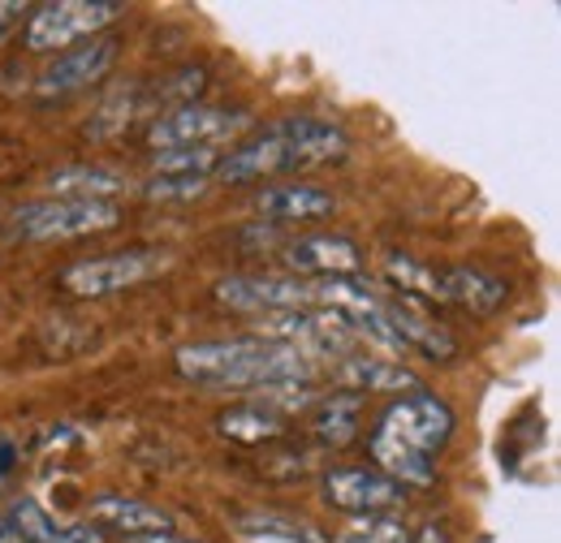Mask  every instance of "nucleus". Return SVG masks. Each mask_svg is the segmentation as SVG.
I'll list each match as a JSON object with an SVG mask.
<instances>
[{
  "label": "nucleus",
  "mask_w": 561,
  "mask_h": 543,
  "mask_svg": "<svg viewBox=\"0 0 561 543\" xmlns=\"http://www.w3.org/2000/svg\"><path fill=\"white\" fill-rule=\"evenodd\" d=\"M91 522L104 527V531L130 535V540L173 531V518L160 505H147L139 496H100V500H91Z\"/></svg>",
  "instance_id": "obj_14"
},
{
  "label": "nucleus",
  "mask_w": 561,
  "mask_h": 543,
  "mask_svg": "<svg viewBox=\"0 0 561 543\" xmlns=\"http://www.w3.org/2000/svg\"><path fill=\"white\" fill-rule=\"evenodd\" d=\"M117 18H122L117 0H48L31 9L22 44L31 53H70L73 44H87Z\"/></svg>",
  "instance_id": "obj_4"
},
{
  "label": "nucleus",
  "mask_w": 561,
  "mask_h": 543,
  "mask_svg": "<svg viewBox=\"0 0 561 543\" xmlns=\"http://www.w3.org/2000/svg\"><path fill=\"white\" fill-rule=\"evenodd\" d=\"M242 108H211V104H173L147 130L151 151H191V147H220L225 138L247 130Z\"/></svg>",
  "instance_id": "obj_6"
},
{
  "label": "nucleus",
  "mask_w": 561,
  "mask_h": 543,
  "mask_svg": "<svg viewBox=\"0 0 561 543\" xmlns=\"http://www.w3.org/2000/svg\"><path fill=\"white\" fill-rule=\"evenodd\" d=\"M311 414V431L320 444H333V449H346L354 444L358 427H363V397L354 393H333V397H316Z\"/></svg>",
  "instance_id": "obj_17"
},
{
  "label": "nucleus",
  "mask_w": 561,
  "mask_h": 543,
  "mask_svg": "<svg viewBox=\"0 0 561 543\" xmlns=\"http://www.w3.org/2000/svg\"><path fill=\"white\" fill-rule=\"evenodd\" d=\"M208 190V177H151L142 186V199L151 204H191Z\"/></svg>",
  "instance_id": "obj_22"
},
{
  "label": "nucleus",
  "mask_w": 561,
  "mask_h": 543,
  "mask_svg": "<svg viewBox=\"0 0 561 543\" xmlns=\"http://www.w3.org/2000/svg\"><path fill=\"white\" fill-rule=\"evenodd\" d=\"M18 466H22V449H18V440L0 436V487H9V478L18 475Z\"/></svg>",
  "instance_id": "obj_24"
},
{
  "label": "nucleus",
  "mask_w": 561,
  "mask_h": 543,
  "mask_svg": "<svg viewBox=\"0 0 561 543\" xmlns=\"http://www.w3.org/2000/svg\"><path fill=\"white\" fill-rule=\"evenodd\" d=\"M135 543H199V540H186V535H178V531H164V535H142Z\"/></svg>",
  "instance_id": "obj_26"
},
{
  "label": "nucleus",
  "mask_w": 561,
  "mask_h": 543,
  "mask_svg": "<svg viewBox=\"0 0 561 543\" xmlns=\"http://www.w3.org/2000/svg\"><path fill=\"white\" fill-rule=\"evenodd\" d=\"M9 527L26 543H104V535H95L91 522H57L39 500L18 496L9 500Z\"/></svg>",
  "instance_id": "obj_15"
},
{
  "label": "nucleus",
  "mask_w": 561,
  "mask_h": 543,
  "mask_svg": "<svg viewBox=\"0 0 561 543\" xmlns=\"http://www.w3.org/2000/svg\"><path fill=\"white\" fill-rule=\"evenodd\" d=\"M122 207L91 204V199H39L13 211V238L26 242H66V238H87L117 229Z\"/></svg>",
  "instance_id": "obj_5"
},
{
  "label": "nucleus",
  "mask_w": 561,
  "mask_h": 543,
  "mask_svg": "<svg viewBox=\"0 0 561 543\" xmlns=\"http://www.w3.org/2000/svg\"><path fill=\"white\" fill-rule=\"evenodd\" d=\"M220 164L216 147H191V151H151L156 177H208Z\"/></svg>",
  "instance_id": "obj_21"
},
{
  "label": "nucleus",
  "mask_w": 561,
  "mask_h": 543,
  "mask_svg": "<svg viewBox=\"0 0 561 543\" xmlns=\"http://www.w3.org/2000/svg\"><path fill=\"white\" fill-rule=\"evenodd\" d=\"M0 543H26L13 527H9V518H0Z\"/></svg>",
  "instance_id": "obj_27"
},
{
  "label": "nucleus",
  "mask_w": 561,
  "mask_h": 543,
  "mask_svg": "<svg viewBox=\"0 0 561 543\" xmlns=\"http://www.w3.org/2000/svg\"><path fill=\"white\" fill-rule=\"evenodd\" d=\"M164 268H169V255H160V251H117V255H95V259L66 268L61 285L73 298H108V293L135 289Z\"/></svg>",
  "instance_id": "obj_7"
},
{
  "label": "nucleus",
  "mask_w": 561,
  "mask_h": 543,
  "mask_svg": "<svg viewBox=\"0 0 561 543\" xmlns=\"http://www.w3.org/2000/svg\"><path fill=\"white\" fill-rule=\"evenodd\" d=\"M324 500L342 513H354V518H376V513L398 509L407 500V487H398L380 471H329L324 475Z\"/></svg>",
  "instance_id": "obj_10"
},
{
  "label": "nucleus",
  "mask_w": 561,
  "mask_h": 543,
  "mask_svg": "<svg viewBox=\"0 0 561 543\" xmlns=\"http://www.w3.org/2000/svg\"><path fill=\"white\" fill-rule=\"evenodd\" d=\"M337 384L342 393L354 397H376V393H415L420 380L415 371H407L393 358H376V354H351L337 362Z\"/></svg>",
  "instance_id": "obj_13"
},
{
  "label": "nucleus",
  "mask_w": 561,
  "mask_h": 543,
  "mask_svg": "<svg viewBox=\"0 0 561 543\" xmlns=\"http://www.w3.org/2000/svg\"><path fill=\"white\" fill-rule=\"evenodd\" d=\"M505 280L484 268H436V285H432V302H449L476 315H489L505 302Z\"/></svg>",
  "instance_id": "obj_12"
},
{
  "label": "nucleus",
  "mask_w": 561,
  "mask_h": 543,
  "mask_svg": "<svg viewBox=\"0 0 561 543\" xmlns=\"http://www.w3.org/2000/svg\"><path fill=\"white\" fill-rule=\"evenodd\" d=\"M376 320L389 337V349H402V354H423L432 362H449L458 354V340L449 337L423 302H411V298H393L385 293L380 307H376Z\"/></svg>",
  "instance_id": "obj_8"
},
{
  "label": "nucleus",
  "mask_w": 561,
  "mask_h": 543,
  "mask_svg": "<svg viewBox=\"0 0 561 543\" xmlns=\"http://www.w3.org/2000/svg\"><path fill=\"white\" fill-rule=\"evenodd\" d=\"M178 371L211 389H280V384H316L320 362L294 345L264 337L195 340L178 349Z\"/></svg>",
  "instance_id": "obj_1"
},
{
  "label": "nucleus",
  "mask_w": 561,
  "mask_h": 543,
  "mask_svg": "<svg viewBox=\"0 0 561 543\" xmlns=\"http://www.w3.org/2000/svg\"><path fill=\"white\" fill-rule=\"evenodd\" d=\"M351 138L342 126L320 122V117H280L268 130L238 142L229 155H220L216 177L229 186L264 182V177H285L298 169H316L329 160H342Z\"/></svg>",
  "instance_id": "obj_3"
},
{
  "label": "nucleus",
  "mask_w": 561,
  "mask_h": 543,
  "mask_svg": "<svg viewBox=\"0 0 561 543\" xmlns=\"http://www.w3.org/2000/svg\"><path fill=\"white\" fill-rule=\"evenodd\" d=\"M333 195L320 190V186H307V182H289V186H268L255 195V211L264 220H324L333 216Z\"/></svg>",
  "instance_id": "obj_16"
},
{
  "label": "nucleus",
  "mask_w": 561,
  "mask_h": 543,
  "mask_svg": "<svg viewBox=\"0 0 561 543\" xmlns=\"http://www.w3.org/2000/svg\"><path fill=\"white\" fill-rule=\"evenodd\" d=\"M216 431L225 440H238V444H268V440L285 436V418L264 409L260 402H242V406L225 409L216 418Z\"/></svg>",
  "instance_id": "obj_19"
},
{
  "label": "nucleus",
  "mask_w": 561,
  "mask_h": 543,
  "mask_svg": "<svg viewBox=\"0 0 561 543\" xmlns=\"http://www.w3.org/2000/svg\"><path fill=\"white\" fill-rule=\"evenodd\" d=\"M280 264L294 268L302 280L320 276H354L363 268V251L342 233H302L280 246Z\"/></svg>",
  "instance_id": "obj_11"
},
{
  "label": "nucleus",
  "mask_w": 561,
  "mask_h": 543,
  "mask_svg": "<svg viewBox=\"0 0 561 543\" xmlns=\"http://www.w3.org/2000/svg\"><path fill=\"white\" fill-rule=\"evenodd\" d=\"M22 13H26V4H18V0H0V44L9 39V31L18 26Z\"/></svg>",
  "instance_id": "obj_25"
},
{
  "label": "nucleus",
  "mask_w": 561,
  "mask_h": 543,
  "mask_svg": "<svg viewBox=\"0 0 561 543\" xmlns=\"http://www.w3.org/2000/svg\"><path fill=\"white\" fill-rule=\"evenodd\" d=\"M117 66V39H87L70 53H61L57 61L39 69L35 78V95L44 100H66L78 91H91L95 82L108 78V69Z\"/></svg>",
  "instance_id": "obj_9"
},
{
  "label": "nucleus",
  "mask_w": 561,
  "mask_h": 543,
  "mask_svg": "<svg viewBox=\"0 0 561 543\" xmlns=\"http://www.w3.org/2000/svg\"><path fill=\"white\" fill-rule=\"evenodd\" d=\"M337 543H415V535H411L402 522H393V518H371V522H363V527L342 531Z\"/></svg>",
  "instance_id": "obj_23"
},
{
  "label": "nucleus",
  "mask_w": 561,
  "mask_h": 543,
  "mask_svg": "<svg viewBox=\"0 0 561 543\" xmlns=\"http://www.w3.org/2000/svg\"><path fill=\"white\" fill-rule=\"evenodd\" d=\"M242 543H329L311 522L285 518V513H242L233 522Z\"/></svg>",
  "instance_id": "obj_20"
},
{
  "label": "nucleus",
  "mask_w": 561,
  "mask_h": 543,
  "mask_svg": "<svg viewBox=\"0 0 561 543\" xmlns=\"http://www.w3.org/2000/svg\"><path fill=\"white\" fill-rule=\"evenodd\" d=\"M53 199H91V204H113L117 190H126V177L104 164H70L48 177Z\"/></svg>",
  "instance_id": "obj_18"
},
{
  "label": "nucleus",
  "mask_w": 561,
  "mask_h": 543,
  "mask_svg": "<svg viewBox=\"0 0 561 543\" xmlns=\"http://www.w3.org/2000/svg\"><path fill=\"white\" fill-rule=\"evenodd\" d=\"M454 436V409L432 393H407L385 409L371 427L367 453L376 462V471L393 478L398 487H432L436 478V453L449 444Z\"/></svg>",
  "instance_id": "obj_2"
}]
</instances>
